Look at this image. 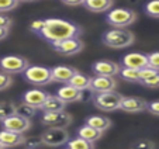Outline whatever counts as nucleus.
<instances>
[{"instance_id": "nucleus-1", "label": "nucleus", "mask_w": 159, "mask_h": 149, "mask_svg": "<svg viewBox=\"0 0 159 149\" xmlns=\"http://www.w3.org/2000/svg\"><path fill=\"white\" fill-rule=\"evenodd\" d=\"M82 35V28L78 24L62 18H45L44 27L38 34L39 38L54 44L58 41L69 38H79Z\"/></svg>"}, {"instance_id": "nucleus-2", "label": "nucleus", "mask_w": 159, "mask_h": 149, "mask_svg": "<svg viewBox=\"0 0 159 149\" xmlns=\"http://www.w3.org/2000/svg\"><path fill=\"white\" fill-rule=\"evenodd\" d=\"M102 42L111 49H124L135 42V35L127 28H113L102 35Z\"/></svg>"}, {"instance_id": "nucleus-3", "label": "nucleus", "mask_w": 159, "mask_h": 149, "mask_svg": "<svg viewBox=\"0 0 159 149\" xmlns=\"http://www.w3.org/2000/svg\"><path fill=\"white\" fill-rule=\"evenodd\" d=\"M137 18H138L137 13L127 7L111 9L106 14V21L113 28H128L137 21Z\"/></svg>"}, {"instance_id": "nucleus-4", "label": "nucleus", "mask_w": 159, "mask_h": 149, "mask_svg": "<svg viewBox=\"0 0 159 149\" xmlns=\"http://www.w3.org/2000/svg\"><path fill=\"white\" fill-rule=\"evenodd\" d=\"M123 100H124V96L121 93L116 92V90L104 92V93H96L92 97V102H93L94 107L102 111H107V113L118 110L121 107Z\"/></svg>"}, {"instance_id": "nucleus-5", "label": "nucleus", "mask_w": 159, "mask_h": 149, "mask_svg": "<svg viewBox=\"0 0 159 149\" xmlns=\"http://www.w3.org/2000/svg\"><path fill=\"white\" fill-rule=\"evenodd\" d=\"M23 78L33 86H47V84L52 83V69L47 68V66H39V65H30L27 70L23 73Z\"/></svg>"}, {"instance_id": "nucleus-6", "label": "nucleus", "mask_w": 159, "mask_h": 149, "mask_svg": "<svg viewBox=\"0 0 159 149\" xmlns=\"http://www.w3.org/2000/svg\"><path fill=\"white\" fill-rule=\"evenodd\" d=\"M28 66H30L28 59L18 56V55H6V56L0 58V70L9 74L24 73Z\"/></svg>"}, {"instance_id": "nucleus-7", "label": "nucleus", "mask_w": 159, "mask_h": 149, "mask_svg": "<svg viewBox=\"0 0 159 149\" xmlns=\"http://www.w3.org/2000/svg\"><path fill=\"white\" fill-rule=\"evenodd\" d=\"M69 139L70 135L66 131V128H47L41 135V143L51 148L65 145Z\"/></svg>"}, {"instance_id": "nucleus-8", "label": "nucleus", "mask_w": 159, "mask_h": 149, "mask_svg": "<svg viewBox=\"0 0 159 149\" xmlns=\"http://www.w3.org/2000/svg\"><path fill=\"white\" fill-rule=\"evenodd\" d=\"M42 125L47 128H66L72 122V115L63 111H55V113H44L41 118Z\"/></svg>"}, {"instance_id": "nucleus-9", "label": "nucleus", "mask_w": 159, "mask_h": 149, "mask_svg": "<svg viewBox=\"0 0 159 149\" xmlns=\"http://www.w3.org/2000/svg\"><path fill=\"white\" fill-rule=\"evenodd\" d=\"M51 47L57 52H59L61 55L72 56V55L82 52V49L84 48V44L80 38H69V39H63V41L54 42V44H51Z\"/></svg>"}, {"instance_id": "nucleus-10", "label": "nucleus", "mask_w": 159, "mask_h": 149, "mask_svg": "<svg viewBox=\"0 0 159 149\" xmlns=\"http://www.w3.org/2000/svg\"><path fill=\"white\" fill-rule=\"evenodd\" d=\"M0 122H2L3 129L14 131V132H18V134H24L25 131H28L31 128V120H27L24 117L18 115V114H14V115L9 117V118L3 120Z\"/></svg>"}, {"instance_id": "nucleus-11", "label": "nucleus", "mask_w": 159, "mask_h": 149, "mask_svg": "<svg viewBox=\"0 0 159 149\" xmlns=\"http://www.w3.org/2000/svg\"><path fill=\"white\" fill-rule=\"evenodd\" d=\"M120 65L113 61L108 59H102V61H96V62L92 65V72H93L96 76H110V78H114L116 74H120Z\"/></svg>"}, {"instance_id": "nucleus-12", "label": "nucleus", "mask_w": 159, "mask_h": 149, "mask_svg": "<svg viewBox=\"0 0 159 149\" xmlns=\"http://www.w3.org/2000/svg\"><path fill=\"white\" fill-rule=\"evenodd\" d=\"M117 87V82L114 78H110V76H96L94 74L90 82V87L89 92L92 93H104V92H111V90H116Z\"/></svg>"}, {"instance_id": "nucleus-13", "label": "nucleus", "mask_w": 159, "mask_h": 149, "mask_svg": "<svg viewBox=\"0 0 159 149\" xmlns=\"http://www.w3.org/2000/svg\"><path fill=\"white\" fill-rule=\"evenodd\" d=\"M123 68H131V69H145L148 68V54L142 52H129L121 58Z\"/></svg>"}, {"instance_id": "nucleus-14", "label": "nucleus", "mask_w": 159, "mask_h": 149, "mask_svg": "<svg viewBox=\"0 0 159 149\" xmlns=\"http://www.w3.org/2000/svg\"><path fill=\"white\" fill-rule=\"evenodd\" d=\"M49 93L44 92V90L41 89H31V90H27V92L23 94V97H21V102L27 103V104L33 106V107L35 108H41V106L45 103V100L48 98Z\"/></svg>"}, {"instance_id": "nucleus-15", "label": "nucleus", "mask_w": 159, "mask_h": 149, "mask_svg": "<svg viewBox=\"0 0 159 149\" xmlns=\"http://www.w3.org/2000/svg\"><path fill=\"white\" fill-rule=\"evenodd\" d=\"M52 69V80L58 82V83H69V80L78 73L73 66H68V65H58L54 66Z\"/></svg>"}, {"instance_id": "nucleus-16", "label": "nucleus", "mask_w": 159, "mask_h": 149, "mask_svg": "<svg viewBox=\"0 0 159 149\" xmlns=\"http://www.w3.org/2000/svg\"><path fill=\"white\" fill-rule=\"evenodd\" d=\"M83 93L84 92H82V90L76 89V87L70 86V84H68V83L57 90V96L61 98V100H63L66 104L75 103V102H80L82 97H83Z\"/></svg>"}, {"instance_id": "nucleus-17", "label": "nucleus", "mask_w": 159, "mask_h": 149, "mask_svg": "<svg viewBox=\"0 0 159 149\" xmlns=\"http://www.w3.org/2000/svg\"><path fill=\"white\" fill-rule=\"evenodd\" d=\"M25 137L23 134H18L14 131H9V129H3L0 131V143L4 148H14V146H20L25 143Z\"/></svg>"}, {"instance_id": "nucleus-18", "label": "nucleus", "mask_w": 159, "mask_h": 149, "mask_svg": "<svg viewBox=\"0 0 159 149\" xmlns=\"http://www.w3.org/2000/svg\"><path fill=\"white\" fill-rule=\"evenodd\" d=\"M148 103L141 97H124L123 103H121L120 110L125 111V113H142L147 110Z\"/></svg>"}, {"instance_id": "nucleus-19", "label": "nucleus", "mask_w": 159, "mask_h": 149, "mask_svg": "<svg viewBox=\"0 0 159 149\" xmlns=\"http://www.w3.org/2000/svg\"><path fill=\"white\" fill-rule=\"evenodd\" d=\"M139 84L145 87H152V89H156L159 87V70H155L152 68H145L141 69V82Z\"/></svg>"}, {"instance_id": "nucleus-20", "label": "nucleus", "mask_w": 159, "mask_h": 149, "mask_svg": "<svg viewBox=\"0 0 159 149\" xmlns=\"http://www.w3.org/2000/svg\"><path fill=\"white\" fill-rule=\"evenodd\" d=\"M65 107H66V103L63 100H61L57 94H49L39 110L42 113H55V111H63Z\"/></svg>"}, {"instance_id": "nucleus-21", "label": "nucleus", "mask_w": 159, "mask_h": 149, "mask_svg": "<svg viewBox=\"0 0 159 149\" xmlns=\"http://www.w3.org/2000/svg\"><path fill=\"white\" fill-rule=\"evenodd\" d=\"M114 0H86L84 2V9L92 13H104L110 11L113 9Z\"/></svg>"}, {"instance_id": "nucleus-22", "label": "nucleus", "mask_w": 159, "mask_h": 149, "mask_svg": "<svg viewBox=\"0 0 159 149\" xmlns=\"http://www.w3.org/2000/svg\"><path fill=\"white\" fill-rule=\"evenodd\" d=\"M76 135L80 138H84V139L90 141V142H96V141L102 139L103 137V131L100 129H96L94 127L89 125V124H84V125L79 127L76 129Z\"/></svg>"}, {"instance_id": "nucleus-23", "label": "nucleus", "mask_w": 159, "mask_h": 149, "mask_svg": "<svg viewBox=\"0 0 159 149\" xmlns=\"http://www.w3.org/2000/svg\"><path fill=\"white\" fill-rule=\"evenodd\" d=\"M86 124H89V125L94 127L96 129H100V131L104 132L111 127V120L103 115H90L86 118Z\"/></svg>"}, {"instance_id": "nucleus-24", "label": "nucleus", "mask_w": 159, "mask_h": 149, "mask_svg": "<svg viewBox=\"0 0 159 149\" xmlns=\"http://www.w3.org/2000/svg\"><path fill=\"white\" fill-rule=\"evenodd\" d=\"M90 82H92V78H90V76H87V74H84V73H80V72L78 70V73L70 79L68 84L82 90V92H86V90H89V87H90Z\"/></svg>"}, {"instance_id": "nucleus-25", "label": "nucleus", "mask_w": 159, "mask_h": 149, "mask_svg": "<svg viewBox=\"0 0 159 149\" xmlns=\"http://www.w3.org/2000/svg\"><path fill=\"white\" fill-rule=\"evenodd\" d=\"M120 76L123 80L129 82V83H139V82H141V70H139V69L121 68Z\"/></svg>"}, {"instance_id": "nucleus-26", "label": "nucleus", "mask_w": 159, "mask_h": 149, "mask_svg": "<svg viewBox=\"0 0 159 149\" xmlns=\"http://www.w3.org/2000/svg\"><path fill=\"white\" fill-rule=\"evenodd\" d=\"M37 110H38V108L33 107V106L27 104V103H24V102H21L20 104H16V114L24 117V118H27V120L34 118L37 114Z\"/></svg>"}, {"instance_id": "nucleus-27", "label": "nucleus", "mask_w": 159, "mask_h": 149, "mask_svg": "<svg viewBox=\"0 0 159 149\" xmlns=\"http://www.w3.org/2000/svg\"><path fill=\"white\" fill-rule=\"evenodd\" d=\"M66 145L69 149H94V142H90V141L78 137V135H76V138L68 141Z\"/></svg>"}, {"instance_id": "nucleus-28", "label": "nucleus", "mask_w": 159, "mask_h": 149, "mask_svg": "<svg viewBox=\"0 0 159 149\" xmlns=\"http://www.w3.org/2000/svg\"><path fill=\"white\" fill-rule=\"evenodd\" d=\"M16 114V104L11 102H0V121Z\"/></svg>"}, {"instance_id": "nucleus-29", "label": "nucleus", "mask_w": 159, "mask_h": 149, "mask_svg": "<svg viewBox=\"0 0 159 149\" xmlns=\"http://www.w3.org/2000/svg\"><path fill=\"white\" fill-rule=\"evenodd\" d=\"M144 11L149 17L159 18V0H149L148 3H145Z\"/></svg>"}, {"instance_id": "nucleus-30", "label": "nucleus", "mask_w": 159, "mask_h": 149, "mask_svg": "<svg viewBox=\"0 0 159 149\" xmlns=\"http://www.w3.org/2000/svg\"><path fill=\"white\" fill-rule=\"evenodd\" d=\"M20 2L18 0H0V13H7L11 11V10L17 9Z\"/></svg>"}, {"instance_id": "nucleus-31", "label": "nucleus", "mask_w": 159, "mask_h": 149, "mask_svg": "<svg viewBox=\"0 0 159 149\" xmlns=\"http://www.w3.org/2000/svg\"><path fill=\"white\" fill-rule=\"evenodd\" d=\"M13 84V78L11 74L6 73V72H2L0 70V92L9 89L10 86Z\"/></svg>"}, {"instance_id": "nucleus-32", "label": "nucleus", "mask_w": 159, "mask_h": 149, "mask_svg": "<svg viewBox=\"0 0 159 149\" xmlns=\"http://www.w3.org/2000/svg\"><path fill=\"white\" fill-rule=\"evenodd\" d=\"M129 149H155V143L149 139H139L132 143Z\"/></svg>"}, {"instance_id": "nucleus-33", "label": "nucleus", "mask_w": 159, "mask_h": 149, "mask_svg": "<svg viewBox=\"0 0 159 149\" xmlns=\"http://www.w3.org/2000/svg\"><path fill=\"white\" fill-rule=\"evenodd\" d=\"M148 66L155 70H159V51L148 54Z\"/></svg>"}, {"instance_id": "nucleus-34", "label": "nucleus", "mask_w": 159, "mask_h": 149, "mask_svg": "<svg viewBox=\"0 0 159 149\" xmlns=\"http://www.w3.org/2000/svg\"><path fill=\"white\" fill-rule=\"evenodd\" d=\"M44 23H45V18H39V20L33 21V23H31V25H30V31L38 35V34L41 33L42 27H44Z\"/></svg>"}, {"instance_id": "nucleus-35", "label": "nucleus", "mask_w": 159, "mask_h": 149, "mask_svg": "<svg viewBox=\"0 0 159 149\" xmlns=\"http://www.w3.org/2000/svg\"><path fill=\"white\" fill-rule=\"evenodd\" d=\"M147 111L153 115L159 117V100H153V102H149L147 106Z\"/></svg>"}, {"instance_id": "nucleus-36", "label": "nucleus", "mask_w": 159, "mask_h": 149, "mask_svg": "<svg viewBox=\"0 0 159 149\" xmlns=\"http://www.w3.org/2000/svg\"><path fill=\"white\" fill-rule=\"evenodd\" d=\"M13 25V20L10 17H7L6 14L0 13V27H6V28H11Z\"/></svg>"}, {"instance_id": "nucleus-37", "label": "nucleus", "mask_w": 159, "mask_h": 149, "mask_svg": "<svg viewBox=\"0 0 159 149\" xmlns=\"http://www.w3.org/2000/svg\"><path fill=\"white\" fill-rule=\"evenodd\" d=\"M61 2L69 7H78V6H83L86 0H61Z\"/></svg>"}, {"instance_id": "nucleus-38", "label": "nucleus", "mask_w": 159, "mask_h": 149, "mask_svg": "<svg viewBox=\"0 0 159 149\" xmlns=\"http://www.w3.org/2000/svg\"><path fill=\"white\" fill-rule=\"evenodd\" d=\"M10 34V28H6V27H0V41H3L9 37Z\"/></svg>"}, {"instance_id": "nucleus-39", "label": "nucleus", "mask_w": 159, "mask_h": 149, "mask_svg": "<svg viewBox=\"0 0 159 149\" xmlns=\"http://www.w3.org/2000/svg\"><path fill=\"white\" fill-rule=\"evenodd\" d=\"M20 3H30V2H34V0H18Z\"/></svg>"}, {"instance_id": "nucleus-40", "label": "nucleus", "mask_w": 159, "mask_h": 149, "mask_svg": "<svg viewBox=\"0 0 159 149\" xmlns=\"http://www.w3.org/2000/svg\"><path fill=\"white\" fill-rule=\"evenodd\" d=\"M0 149H6V148H4V146L2 145V143H0Z\"/></svg>"}, {"instance_id": "nucleus-41", "label": "nucleus", "mask_w": 159, "mask_h": 149, "mask_svg": "<svg viewBox=\"0 0 159 149\" xmlns=\"http://www.w3.org/2000/svg\"><path fill=\"white\" fill-rule=\"evenodd\" d=\"M65 149H69V148H68V146H66V148H65Z\"/></svg>"}, {"instance_id": "nucleus-42", "label": "nucleus", "mask_w": 159, "mask_h": 149, "mask_svg": "<svg viewBox=\"0 0 159 149\" xmlns=\"http://www.w3.org/2000/svg\"><path fill=\"white\" fill-rule=\"evenodd\" d=\"M30 149H31V148H30Z\"/></svg>"}]
</instances>
